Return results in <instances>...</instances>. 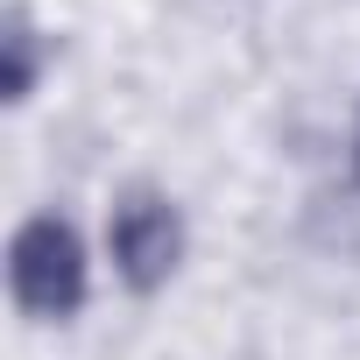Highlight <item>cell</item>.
<instances>
[{
	"instance_id": "1",
	"label": "cell",
	"mask_w": 360,
	"mask_h": 360,
	"mask_svg": "<svg viewBox=\"0 0 360 360\" xmlns=\"http://www.w3.org/2000/svg\"><path fill=\"white\" fill-rule=\"evenodd\" d=\"M8 283H15V304L29 318H43V325L71 318L85 304V240H78V226L57 219V212H36L8 248Z\"/></svg>"
},
{
	"instance_id": "2",
	"label": "cell",
	"mask_w": 360,
	"mask_h": 360,
	"mask_svg": "<svg viewBox=\"0 0 360 360\" xmlns=\"http://www.w3.org/2000/svg\"><path fill=\"white\" fill-rule=\"evenodd\" d=\"M106 248H113V269L127 290H162L169 269L184 262V219L162 191H127L113 205V226H106Z\"/></svg>"
},
{
	"instance_id": "3",
	"label": "cell",
	"mask_w": 360,
	"mask_h": 360,
	"mask_svg": "<svg viewBox=\"0 0 360 360\" xmlns=\"http://www.w3.org/2000/svg\"><path fill=\"white\" fill-rule=\"evenodd\" d=\"M36 64H43V36L22 8H8V29H0V99L22 106L36 92Z\"/></svg>"
},
{
	"instance_id": "4",
	"label": "cell",
	"mask_w": 360,
	"mask_h": 360,
	"mask_svg": "<svg viewBox=\"0 0 360 360\" xmlns=\"http://www.w3.org/2000/svg\"><path fill=\"white\" fill-rule=\"evenodd\" d=\"M353 169H360V148H353Z\"/></svg>"
}]
</instances>
